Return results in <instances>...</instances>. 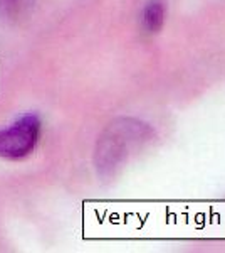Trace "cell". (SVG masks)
I'll list each match as a JSON object with an SVG mask.
<instances>
[{"label":"cell","instance_id":"3957f363","mask_svg":"<svg viewBox=\"0 0 225 253\" xmlns=\"http://www.w3.org/2000/svg\"><path fill=\"white\" fill-rule=\"evenodd\" d=\"M165 17H166L165 3H163L161 0H150L145 5L143 14H141L143 27H145V31L150 32V34L160 32L163 24H165Z\"/></svg>","mask_w":225,"mask_h":253},{"label":"cell","instance_id":"277c9868","mask_svg":"<svg viewBox=\"0 0 225 253\" xmlns=\"http://www.w3.org/2000/svg\"><path fill=\"white\" fill-rule=\"evenodd\" d=\"M32 0H0V17L3 19H17L26 14Z\"/></svg>","mask_w":225,"mask_h":253},{"label":"cell","instance_id":"6da1fadb","mask_svg":"<svg viewBox=\"0 0 225 253\" xmlns=\"http://www.w3.org/2000/svg\"><path fill=\"white\" fill-rule=\"evenodd\" d=\"M155 138V130L148 124L136 118H118L111 122L96 144L94 164L97 172L109 177L128 159L150 144Z\"/></svg>","mask_w":225,"mask_h":253},{"label":"cell","instance_id":"7a4b0ae2","mask_svg":"<svg viewBox=\"0 0 225 253\" xmlns=\"http://www.w3.org/2000/svg\"><path fill=\"white\" fill-rule=\"evenodd\" d=\"M42 122L37 113H24L10 125L0 128V157L17 161L31 156L39 144Z\"/></svg>","mask_w":225,"mask_h":253}]
</instances>
